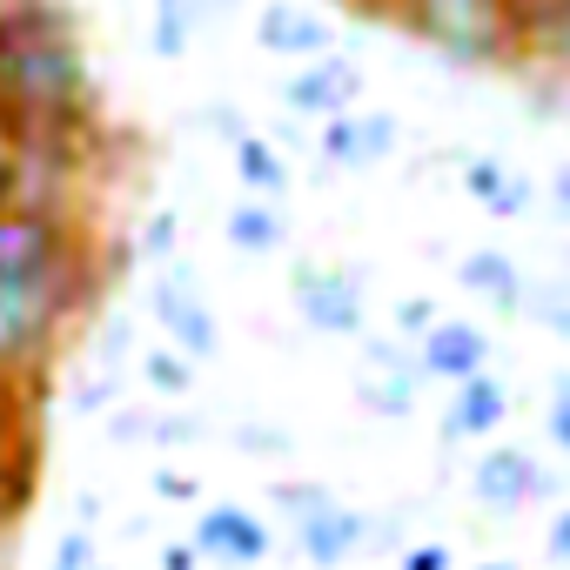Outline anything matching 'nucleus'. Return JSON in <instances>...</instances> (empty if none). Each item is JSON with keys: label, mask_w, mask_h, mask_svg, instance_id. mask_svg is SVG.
Here are the masks:
<instances>
[{"label": "nucleus", "mask_w": 570, "mask_h": 570, "mask_svg": "<svg viewBox=\"0 0 570 570\" xmlns=\"http://www.w3.org/2000/svg\"><path fill=\"white\" fill-rule=\"evenodd\" d=\"M108 242L95 208L0 202V390H48L68 336L101 309Z\"/></svg>", "instance_id": "f257e3e1"}, {"label": "nucleus", "mask_w": 570, "mask_h": 570, "mask_svg": "<svg viewBox=\"0 0 570 570\" xmlns=\"http://www.w3.org/2000/svg\"><path fill=\"white\" fill-rule=\"evenodd\" d=\"M0 121L14 141L108 135V101L68 0H8L0 28Z\"/></svg>", "instance_id": "f03ea898"}, {"label": "nucleus", "mask_w": 570, "mask_h": 570, "mask_svg": "<svg viewBox=\"0 0 570 570\" xmlns=\"http://www.w3.org/2000/svg\"><path fill=\"white\" fill-rule=\"evenodd\" d=\"M390 28L430 48L443 68L503 75L523 68L517 55V0H390Z\"/></svg>", "instance_id": "7ed1b4c3"}, {"label": "nucleus", "mask_w": 570, "mask_h": 570, "mask_svg": "<svg viewBox=\"0 0 570 570\" xmlns=\"http://www.w3.org/2000/svg\"><path fill=\"white\" fill-rule=\"evenodd\" d=\"M41 403L48 390H0V530H14L41 497V470H48Z\"/></svg>", "instance_id": "20e7f679"}, {"label": "nucleus", "mask_w": 570, "mask_h": 570, "mask_svg": "<svg viewBox=\"0 0 570 570\" xmlns=\"http://www.w3.org/2000/svg\"><path fill=\"white\" fill-rule=\"evenodd\" d=\"M289 303H296L303 330H316V336H363V323H370L363 268H350V262H296Z\"/></svg>", "instance_id": "39448f33"}, {"label": "nucleus", "mask_w": 570, "mask_h": 570, "mask_svg": "<svg viewBox=\"0 0 570 570\" xmlns=\"http://www.w3.org/2000/svg\"><path fill=\"white\" fill-rule=\"evenodd\" d=\"M148 316H155V330H161L181 356H195V363H208V356L222 350V323H215L202 282H195V268H188L181 255L161 262V268H148Z\"/></svg>", "instance_id": "423d86ee"}, {"label": "nucleus", "mask_w": 570, "mask_h": 570, "mask_svg": "<svg viewBox=\"0 0 570 570\" xmlns=\"http://www.w3.org/2000/svg\"><path fill=\"white\" fill-rule=\"evenodd\" d=\"M550 490H557V476L523 443H483L476 463H470V497L483 510H497V517H510V510H523V503H537Z\"/></svg>", "instance_id": "0eeeda50"}, {"label": "nucleus", "mask_w": 570, "mask_h": 570, "mask_svg": "<svg viewBox=\"0 0 570 570\" xmlns=\"http://www.w3.org/2000/svg\"><path fill=\"white\" fill-rule=\"evenodd\" d=\"M282 101H289V115L296 121H336V115H350V108H363V68L350 61V55H316V61H296V75L282 81Z\"/></svg>", "instance_id": "6e6552de"}, {"label": "nucleus", "mask_w": 570, "mask_h": 570, "mask_svg": "<svg viewBox=\"0 0 570 570\" xmlns=\"http://www.w3.org/2000/svg\"><path fill=\"white\" fill-rule=\"evenodd\" d=\"M363 356H370V370H363V383H356V403L370 410V416H416V396H423V370H416V343H403V336H370L363 343Z\"/></svg>", "instance_id": "1a4fd4ad"}, {"label": "nucleus", "mask_w": 570, "mask_h": 570, "mask_svg": "<svg viewBox=\"0 0 570 570\" xmlns=\"http://www.w3.org/2000/svg\"><path fill=\"white\" fill-rule=\"evenodd\" d=\"M396 141H403V128H396V115H383V108H350V115H336V121L316 128V155H323L330 168H343V175L390 161Z\"/></svg>", "instance_id": "9d476101"}, {"label": "nucleus", "mask_w": 570, "mask_h": 570, "mask_svg": "<svg viewBox=\"0 0 570 570\" xmlns=\"http://www.w3.org/2000/svg\"><path fill=\"white\" fill-rule=\"evenodd\" d=\"M490 363H497V336L483 323H470V316H436V330L416 343L423 383H463V376H476Z\"/></svg>", "instance_id": "9b49d317"}, {"label": "nucleus", "mask_w": 570, "mask_h": 570, "mask_svg": "<svg viewBox=\"0 0 570 570\" xmlns=\"http://www.w3.org/2000/svg\"><path fill=\"white\" fill-rule=\"evenodd\" d=\"M255 48L268 61H316L336 48V28L303 0H268V8H255Z\"/></svg>", "instance_id": "f8f14e48"}, {"label": "nucleus", "mask_w": 570, "mask_h": 570, "mask_svg": "<svg viewBox=\"0 0 570 570\" xmlns=\"http://www.w3.org/2000/svg\"><path fill=\"white\" fill-rule=\"evenodd\" d=\"M195 550H202V563H235V570H248V563H268L275 530H268L248 503H215V510H202V523H195Z\"/></svg>", "instance_id": "ddd939ff"}, {"label": "nucleus", "mask_w": 570, "mask_h": 570, "mask_svg": "<svg viewBox=\"0 0 570 570\" xmlns=\"http://www.w3.org/2000/svg\"><path fill=\"white\" fill-rule=\"evenodd\" d=\"M510 423V383L497 370H476L463 383H450V410H443V450L470 443V436H497Z\"/></svg>", "instance_id": "4468645a"}, {"label": "nucleus", "mask_w": 570, "mask_h": 570, "mask_svg": "<svg viewBox=\"0 0 570 570\" xmlns=\"http://www.w3.org/2000/svg\"><path fill=\"white\" fill-rule=\"evenodd\" d=\"M296 550L309 557V570H336V563H350L356 550H370V517L336 497V503H323L309 523H296Z\"/></svg>", "instance_id": "2eb2a0df"}, {"label": "nucleus", "mask_w": 570, "mask_h": 570, "mask_svg": "<svg viewBox=\"0 0 570 570\" xmlns=\"http://www.w3.org/2000/svg\"><path fill=\"white\" fill-rule=\"evenodd\" d=\"M456 289H463V296H483L497 316H523L530 275H523L517 255H503V248H470V255L456 262Z\"/></svg>", "instance_id": "dca6fc26"}, {"label": "nucleus", "mask_w": 570, "mask_h": 570, "mask_svg": "<svg viewBox=\"0 0 570 570\" xmlns=\"http://www.w3.org/2000/svg\"><path fill=\"white\" fill-rule=\"evenodd\" d=\"M463 195L483 202V215H497V222H517V215L537 202L530 175L510 168L503 155H463Z\"/></svg>", "instance_id": "f3484780"}, {"label": "nucleus", "mask_w": 570, "mask_h": 570, "mask_svg": "<svg viewBox=\"0 0 570 570\" xmlns=\"http://www.w3.org/2000/svg\"><path fill=\"white\" fill-rule=\"evenodd\" d=\"M222 235H228V248H242V255H275V248H289V215H282V202H268V195H242V202L228 208Z\"/></svg>", "instance_id": "a211bd4d"}, {"label": "nucleus", "mask_w": 570, "mask_h": 570, "mask_svg": "<svg viewBox=\"0 0 570 570\" xmlns=\"http://www.w3.org/2000/svg\"><path fill=\"white\" fill-rule=\"evenodd\" d=\"M228 155H235V181H242V195H268V202L289 195V161H282V148H275L268 135L248 128Z\"/></svg>", "instance_id": "6ab92c4d"}, {"label": "nucleus", "mask_w": 570, "mask_h": 570, "mask_svg": "<svg viewBox=\"0 0 570 570\" xmlns=\"http://www.w3.org/2000/svg\"><path fill=\"white\" fill-rule=\"evenodd\" d=\"M202 21H208L202 0H148V48H155V61H181L195 48Z\"/></svg>", "instance_id": "aec40b11"}, {"label": "nucleus", "mask_w": 570, "mask_h": 570, "mask_svg": "<svg viewBox=\"0 0 570 570\" xmlns=\"http://www.w3.org/2000/svg\"><path fill=\"white\" fill-rule=\"evenodd\" d=\"M135 363H141V383H148V396H161V403H181V396L195 390V356H181L168 336H161L155 350H141Z\"/></svg>", "instance_id": "412c9836"}, {"label": "nucleus", "mask_w": 570, "mask_h": 570, "mask_svg": "<svg viewBox=\"0 0 570 570\" xmlns=\"http://www.w3.org/2000/svg\"><path fill=\"white\" fill-rule=\"evenodd\" d=\"M523 316H530L537 330H550V336L570 343V275H537L530 296H523Z\"/></svg>", "instance_id": "4be33fe9"}, {"label": "nucleus", "mask_w": 570, "mask_h": 570, "mask_svg": "<svg viewBox=\"0 0 570 570\" xmlns=\"http://www.w3.org/2000/svg\"><path fill=\"white\" fill-rule=\"evenodd\" d=\"M128 242H135V255H141L148 268H161V262H175V255H181V215H175V208H148V215L135 222V235H128Z\"/></svg>", "instance_id": "5701e85b"}, {"label": "nucleus", "mask_w": 570, "mask_h": 570, "mask_svg": "<svg viewBox=\"0 0 570 570\" xmlns=\"http://www.w3.org/2000/svg\"><path fill=\"white\" fill-rule=\"evenodd\" d=\"M121 390H128V383H121V370H115V363H101V370H95V376L68 396V410H75V416H108L115 403H128Z\"/></svg>", "instance_id": "b1692460"}, {"label": "nucleus", "mask_w": 570, "mask_h": 570, "mask_svg": "<svg viewBox=\"0 0 570 570\" xmlns=\"http://www.w3.org/2000/svg\"><path fill=\"white\" fill-rule=\"evenodd\" d=\"M323 503H336V490L330 483H303V476H289V483H275V510L289 517V523H309Z\"/></svg>", "instance_id": "393cba45"}, {"label": "nucleus", "mask_w": 570, "mask_h": 570, "mask_svg": "<svg viewBox=\"0 0 570 570\" xmlns=\"http://www.w3.org/2000/svg\"><path fill=\"white\" fill-rule=\"evenodd\" d=\"M95 356H101V363H115V370H121V363L135 356V323H128L121 309L95 316Z\"/></svg>", "instance_id": "a878e982"}, {"label": "nucleus", "mask_w": 570, "mask_h": 570, "mask_svg": "<svg viewBox=\"0 0 570 570\" xmlns=\"http://www.w3.org/2000/svg\"><path fill=\"white\" fill-rule=\"evenodd\" d=\"M108 443H115V450L155 443V410H141V403H115V410H108Z\"/></svg>", "instance_id": "bb28decb"}, {"label": "nucleus", "mask_w": 570, "mask_h": 570, "mask_svg": "<svg viewBox=\"0 0 570 570\" xmlns=\"http://www.w3.org/2000/svg\"><path fill=\"white\" fill-rule=\"evenodd\" d=\"M235 450H242V456H289L296 436L282 430V423H242V430H235Z\"/></svg>", "instance_id": "cd10ccee"}, {"label": "nucleus", "mask_w": 570, "mask_h": 570, "mask_svg": "<svg viewBox=\"0 0 570 570\" xmlns=\"http://www.w3.org/2000/svg\"><path fill=\"white\" fill-rule=\"evenodd\" d=\"M436 316H443L436 296H403V303H396V336H403V343H423V336L436 330Z\"/></svg>", "instance_id": "c85d7f7f"}, {"label": "nucleus", "mask_w": 570, "mask_h": 570, "mask_svg": "<svg viewBox=\"0 0 570 570\" xmlns=\"http://www.w3.org/2000/svg\"><path fill=\"white\" fill-rule=\"evenodd\" d=\"M155 443H161V450L202 443V416H195V410H155Z\"/></svg>", "instance_id": "c756f323"}, {"label": "nucleus", "mask_w": 570, "mask_h": 570, "mask_svg": "<svg viewBox=\"0 0 570 570\" xmlns=\"http://www.w3.org/2000/svg\"><path fill=\"white\" fill-rule=\"evenodd\" d=\"M48 570H95V530H81V523H75V530L55 543Z\"/></svg>", "instance_id": "7c9ffc66"}, {"label": "nucleus", "mask_w": 570, "mask_h": 570, "mask_svg": "<svg viewBox=\"0 0 570 570\" xmlns=\"http://www.w3.org/2000/svg\"><path fill=\"white\" fill-rule=\"evenodd\" d=\"M543 436H550V450H557V456H570V376L550 390V410H543Z\"/></svg>", "instance_id": "2f4dec72"}, {"label": "nucleus", "mask_w": 570, "mask_h": 570, "mask_svg": "<svg viewBox=\"0 0 570 570\" xmlns=\"http://www.w3.org/2000/svg\"><path fill=\"white\" fill-rule=\"evenodd\" d=\"M14 188H21V141L0 121V202H14Z\"/></svg>", "instance_id": "473e14b6"}, {"label": "nucleus", "mask_w": 570, "mask_h": 570, "mask_svg": "<svg viewBox=\"0 0 570 570\" xmlns=\"http://www.w3.org/2000/svg\"><path fill=\"white\" fill-rule=\"evenodd\" d=\"M202 128H208V135H222L228 148L248 135V128H242V108H228V101H208V108H202Z\"/></svg>", "instance_id": "72a5a7b5"}, {"label": "nucleus", "mask_w": 570, "mask_h": 570, "mask_svg": "<svg viewBox=\"0 0 570 570\" xmlns=\"http://www.w3.org/2000/svg\"><path fill=\"white\" fill-rule=\"evenodd\" d=\"M403 570H450V543H403Z\"/></svg>", "instance_id": "f704fd0d"}, {"label": "nucleus", "mask_w": 570, "mask_h": 570, "mask_svg": "<svg viewBox=\"0 0 570 570\" xmlns=\"http://www.w3.org/2000/svg\"><path fill=\"white\" fill-rule=\"evenodd\" d=\"M155 497H161V503H195V476H181V470H155Z\"/></svg>", "instance_id": "c9c22d12"}, {"label": "nucleus", "mask_w": 570, "mask_h": 570, "mask_svg": "<svg viewBox=\"0 0 570 570\" xmlns=\"http://www.w3.org/2000/svg\"><path fill=\"white\" fill-rule=\"evenodd\" d=\"M161 570H202V550L195 543H161Z\"/></svg>", "instance_id": "e433bc0d"}, {"label": "nucleus", "mask_w": 570, "mask_h": 570, "mask_svg": "<svg viewBox=\"0 0 570 570\" xmlns=\"http://www.w3.org/2000/svg\"><path fill=\"white\" fill-rule=\"evenodd\" d=\"M550 557H557V563H570V503L550 517Z\"/></svg>", "instance_id": "4c0bfd02"}, {"label": "nucleus", "mask_w": 570, "mask_h": 570, "mask_svg": "<svg viewBox=\"0 0 570 570\" xmlns=\"http://www.w3.org/2000/svg\"><path fill=\"white\" fill-rule=\"evenodd\" d=\"M336 8H350L356 21H390V0H336Z\"/></svg>", "instance_id": "58836bf2"}, {"label": "nucleus", "mask_w": 570, "mask_h": 570, "mask_svg": "<svg viewBox=\"0 0 570 570\" xmlns=\"http://www.w3.org/2000/svg\"><path fill=\"white\" fill-rule=\"evenodd\" d=\"M75 523L95 530V523H101V497H75Z\"/></svg>", "instance_id": "ea45409f"}, {"label": "nucleus", "mask_w": 570, "mask_h": 570, "mask_svg": "<svg viewBox=\"0 0 570 570\" xmlns=\"http://www.w3.org/2000/svg\"><path fill=\"white\" fill-rule=\"evenodd\" d=\"M550 202H557V208H563V215H570V161H563V168H557V175H550Z\"/></svg>", "instance_id": "a19ab883"}, {"label": "nucleus", "mask_w": 570, "mask_h": 570, "mask_svg": "<svg viewBox=\"0 0 570 570\" xmlns=\"http://www.w3.org/2000/svg\"><path fill=\"white\" fill-rule=\"evenodd\" d=\"M235 8H242V0H202V14H208V21H222V14H235Z\"/></svg>", "instance_id": "79ce46f5"}, {"label": "nucleus", "mask_w": 570, "mask_h": 570, "mask_svg": "<svg viewBox=\"0 0 570 570\" xmlns=\"http://www.w3.org/2000/svg\"><path fill=\"white\" fill-rule=\"evenodd\" d=\"M476 570H517V563H510V557H490V563H476Z\"/></svg>", "instance_id": "37998d69"}, {"label": "nucleus", "mask_w": 570, "mask_h": 570, "mask_svg": "<svg viewBox=\"0 0 570 570\" xmlns=\"http://www.w3.org/2000/svg\"><path fill=\"white\" fill-rule=\"evenodd\" d=\"M95 570H115V563H95Z\"/></svg>", "instance_id": "c03bdc74"}]
</instances>
